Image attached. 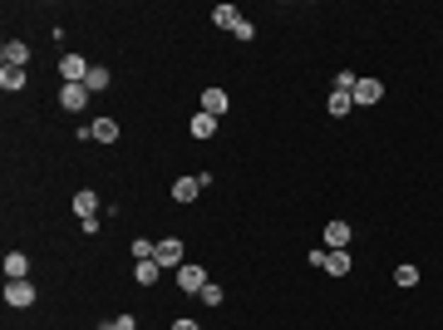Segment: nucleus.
Here are the masks:
<instances>
[{"label":"nucleus","instance_id":"obj_1","mask_svg":"<svg viewBox=\"0 0 443 330\" xmlns=\"http://www.w3.org/2000/svg\"><path fill=\"white\" fill-rule=\"evenodd\" d=\"M183 251H188V246H183L178 237H163L153 256H158V266H163V271H178V266H183Z\"/></svg>","mask_w":443,"mask_h":330},{"label":"nucleus","instance_id":"obj_2","mask_svg":"<svg viewBox=\"0 0 443 330\" xmlns=\"http://www.w3.org/2000/svg\"><path fill=\"white\" fill-rule=\"evenodd\" d=\"M89 69H94V64H89L84 55H64V59H59V74H64V84H84V79H89Z\"/></svg>","mask_w":443,"mask_h":330},{"label":"nucleus","instance_id":"obj_3","mask_svg":"<svg viewBox=\"0 0 443 330\" xmlns=\"http://www.w3.org/2000/svg\"><path fill=\"white\" fill-rule=\"evenodd\" d=\"M202 286H207V271H202V266H192V261H183V266H178V291L197 296Z\"/></svg>","mask_w":443,"mask_h":330},{"label":"nucleus","instance_id":"obj_4","mask_svg":"<svg viewBox=\"0 0 443 330\" xmlns=\"http://www.w3.org/2000/svg\"><path fill=\"white\" fill-rule=\"evenodd\" d=\"M5 306H15V311L35 306V286H30V276H25V281H5Z\"/></svg>","mask_w":443,"mask_h":330},{"label":"nucleus","instance_id":"obj_5","mask_svg":"<svg viewBox=\"0 0 443 330\" xmlns=\"http://www.w3.org/2000/svg\"><path fill=\"white\" fill-rule=\"evenodd\" d=\"M350 99H355V104H364V109H369V104H379V99H384V84H379V79H359V84H355V94H350Z\"/></svg>","mask_w":443,"mask_h":330},{"label":"nucleus","instance_id":"obj_6","mask_svg":"<svg viewBox=\"0 0 443 330\" xmlns=\"http://www.w3.org/2000/svg\"><path fill=\"white\" fill-rule=\"evenodd\" d=\"M0 59H5L10 69H25V59H30V45H25V40H5V50H0Z\"/></svg>","mask_w":443,"mask_h":330},{"label":"nucleus","instance_id":"obj_7","mask_svg":"<svg viewBox=\"0 0 443 330\" xmlns=\"http://www.w3.org/2000/svg\"><path fill=\"white\" fill-rule=\"evenodd\" d=\"M30 276V256L25 251H5V281H25Z\"/></svg>","mask_w":443,"mask_h":330},{"label":"nucleus","instance_id":"obj_8","mask_svg":"<svg viewBox=\"0 0 443 330\" xmlns=\"http://www.w3.org/2000/svg\"><path fill=\"white\" fill-rule=\"evenodd\" d=\"M59 104H64L69 113H79L84 104H89V89H84V84H64V89H59Z\"/></svg>","mask_w":443,"mask_h":330},{"label":"nucleus","instance_id":"obj_9","mask_svg":"<svg viewBox=\"0 0 443 330\" xmlns=\"http://www.w3.org/2000/svg\"><path fill=\"white\" fill-rule=\"evenodd\" d=\"M197 193H202L197 173H192V178H178V183H173V203H197Z\"/></svg>","mask_w":443,"mask_h":330},{"label":"nucleus","instance_id":"obj_10","mask_svg":"<svg viewBox=\"0 0 443 330\" xmlns=\"http://www.w3.org/2000/svg\"><path fill=\"white\" fill-rule=\"evenodd\" d=\"M133 276H138V286H158V276H163L158 256H148V261H133Z\"/></svg>","mask_w":443,"mask_h":330},{"label":"nucleus","instance_id":"obj_11","mask_svg":"<svg viewBox=\"0 0 443 330\" xmlns=\"http://www.w3.org/2000/svg\"><path fill=\"white\" fill-rule=\"evenodd\" d=\"M345 241H350V222H326V246H330V251H345Z\"/></svg>","mask_w":443,"mask_h":330},{"label":"nucleus","instance_id":"obj_12","mask_svg":"<svg viewBox=\"0 0 443 330\" xmlns=\"http://www.w3.org/2000/svg\"><path fill=\"white\" fill-rule=\"evenodd\" d=\"M74 212H79V222H89V217H99V198L84 188V193H74Z\"/></svg>","mask_w":443,"mask_h":330},{"label":"nucleus","instance_id":"obj_13","mask_svg":"<svg viewBox=\"0 0 443 330\" xmlns=\"http://www.w3.org/2000/svg\"><path fill=\"white\" fill-rule=\"evenodd\" d=\"M89 138H94V143H113V138H118V123H113V118H94V123H89Z\"/></svg>","mask_w":443,"mask_h":330},{"label":"nucleus","instance_id":"obj_14","mask_svg":"<svg viewBox=\"0 0 443 330\" xmlns=\"http://www.w3.org/2000/svg\"><path fill=\"white\" fill-rule=\"evenodd\" d=\"M109 64H94V69H89V79H84V89H89V94H104V89H109Z\"/></svg>","mask_w":443,"mask_h":330},{"label":"nucleus","instance_id":"obj_15","mask_svg":"<svg viewBox=\"0 0 443 330\" xmlns=\"http://www.w3.org/2000/svg\"><path fill=\"white\" fill-rule=\"evenodd\" d=\"M202 113L222 118V113H226V94H222V89H207V94H202Z\"/></svg>","mask_w":443,"mask_h":330},{"label":"nucleus","instance_id":"obj_16","mask_svg":"<svg viewBox=\"0 0 443 330\" xmlns=\"http://www.w3.org/2000/svg\"><path fill=\"white\" fill-rule=\"evenodd\" d=\"M326 271L330 276H350V251H326Z\"/></svg>","mask_w":443,"mask_h":330},{"label":"nucleus","instance_id":"obj_17","mask_svg":"<svg viewBox=\"0 0 443 330\" xmlns=\"http://www.w3.org/2000/svg\"><path fill=\"white\" fill-rule=\"evenodd\" d=\"M0 89H5V94L25 89V69H10V64H5V69H0Z\"/></svg>","mask_w":443,"mask_h":330},{"label":"nucleus","instance_id":"obj_18","mask_svg":"<svg viewBox=\"0 0 443 330\" xmlns=\"http://www.w3.org/2000/svg\"><path fill=\"white\" fill-rule=\"evenodd\" d=\"M212 133H217V118H212V113H197V118H192V138H202V143H207Z\"/></svg>","mask_w":443,"mask_h":330},{"label":"nucleus","instance_id":"obj_19","mask_svg":"<svg viewBox=\"0 0 443 330\" xmlns=\"http://www.w3.org/2000/svg\"><path fill=\"white\" fill-rule=\"evenodd\" d=\"M326 109H330V118H345V113L355 109V99H350V94H340V89H335L330 99H326Z\"/></svg>","mask_w":443,"mask_h":330},{"label":"nucleus","instance_id":"obj_20","mask_svg":"<svg viewBox=\"0 0 443 330\" xmlns=\"http://www.w3.org/2000/svg\"><path fill=\"white\" fill-rule=\"evenodd\" d=\"M212 20H217L222 30H236V20H241V10H236V5H217V10H212Z\"/></svg>","mask_w":443,"mask_h":330},{"label":"nucleus","instance_id":"obj_21","mask_svg":"<svg viewBox=\"0 0 443 330\" xmlns=\"http://www.w3.org/2000/svg\"><path fill=\"white\" fill-rule=\"evenodd\" d=\"M128 251H133V261H148V256L158 251V241H148V237H133V246H128Z\"/></svg>","mask_w":443,"mask_h":330},{"label":"nucleus","instance_id":"obj_22","mask_svg":"<svg viewBox=\"0 0 443 330\" xmlns=\"http://www.w3.org/2000/svg\"><path fill=\"white\" fill-rule=\"evenodd\" d=\"M222 296H226V291H222L217 281H207V286L197 291V301H207V306H222Z\"/></svg>","mask_w":443,"mask_h":330},{"label":"nucleus","instance_id":"obj_23","mask_svg":"<svg viewBox=\"0 0 443 330\" xmlns=\"http://www.w3.org/2000/svg\"><path fill=\"white\" fill-rule=\"evenodd\" d=\"M394 281H399V286H419V266H409V261H404V266L394 271Z\"/></svg>","mask_w":443,"mask_h":330},{"label":"nucleus","instance_id":"obj_24","mask_svg":"<svg viewBox=\"0 0 443 330\" xmlns=\"http://www.w3.org/2000/svg\"><path fill=\"white\" fill-rule=\"evenodd\" d=\"M231 35H236L241 45H251V40H256V25H251V20H236V30H231Z\"/></svg>","mask_w":443,"mask_h":330},{"label":"nucleus","instance_id":"obj_25","mask_svg":"<svg viewBox=\"0 0 443 330\" xmlns=\"http://www.w3.org/2000/svg\"><path fill=\"white\" fill-rule=\"evenodd\" d=\"M355 84H359V79H355L350 69H340V74H335V89H340V94H355Z\"/></svg>","mask_w":443,"mask_h":330},{"label":"nucleus","instance_id":"obj_26","mask_svg":"<svg viewBox=\"0 0 443 330\" xmlns=\"http://www.w3.org/2000/svg\"><path fill=\"white\" fill-rule=\"evenodd\" d=\"M109 326H113V330H138V321H133V316H113Z\"/></svg>","mask_w":443,"mask_h":330},{"label":"nucleus","instance_id":"obj_27","mask_svg":"<svg viewBox=\"0 0 443 330\" xmlns=\"http://www.w3.org/2000/svg\"><path fill=\"white\" fill-rule=\"evenodd\" d=\"M173 330H202V326H197L192 316H183V321H173Z\"/></svg>","mask_w":443,"mask_h":330}]
</instances>
